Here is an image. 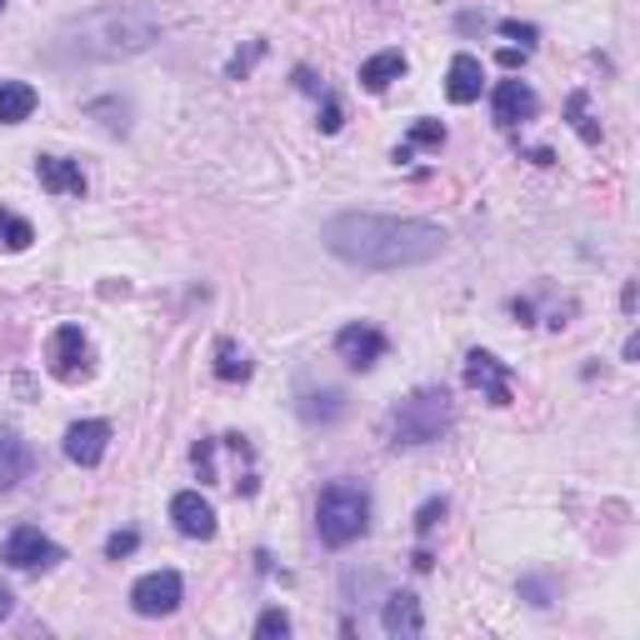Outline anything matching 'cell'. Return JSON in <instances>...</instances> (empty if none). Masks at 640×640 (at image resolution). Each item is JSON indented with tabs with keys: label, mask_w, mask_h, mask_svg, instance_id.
<instances>
[{
	"label": "cell",
	"mask_w": 640,
	"mask_h": 640,
	"mask_svg": "<svg viewBox=\"0 0 640 640\" xmlns=\"http://www.w3.org/2000/svg\"><path fill=\"white\" fill-rule=\"evenodd\" d=\"M215 376H221V380H230V386L250 376V356L240 351L236 341H221V345H215Z\"/></svg>",
	"instance_id": "18"
},
{
	"label": "cell",
	"mask_w": 640,
	"mask_h": 640,
	"mask_svg": "<svg viewBox=\"0 0 640 640\" xmlns=\"http://www.w3.org/2000/svg\"><path fill=\"white\" fill-rule=\"evenodd\" d=\"M440 521H446V500H440V496H436V500H426V506L415 510V531H420V535H430Z\"/></svg>",
	"instance_id": "23"
},
{
	"label": "cell",
	"mask_w": 640,
	"mask_h": 640,
	"mask_svg": "<svg viewBox=\"0 0 640 640\" xmlns=\"http://www.w3.org/2000/svg\"><path fill=\"white\" fill-rule=\"evenodd\" d=\"M411 141H415V145H440V141H446V131H440L436 120H415Z\"/></svg>",
	"instance_id": "25"
},
{
	"label": "cell",
	"mask_w": 640,
	"mask_h": 640,
	"mask_svg": "<svg viewBox=\"0 0 640 640\" xmlns=\"http://www.w3.org/2000/svg\"><path fill=\"white\" fill-rule=\"evenodd\" d=\"M451 420H455L451 395L440 391V386H420L401 405H391L386 436H391V446H430V440H440L451 430Z\"/></svg>",
	"instance_id": "2"
},
{
	"label": "cell",
	"mask_w": 640,
	"mask_h": 640,
	"mask_svg": "<svg viewBox=\"0 0 640 640\" xmlns=\"http://www.w3.org/2000/svg\"><path fill=\"white\" fill-rule=\"evenodd\" d=\"M256 636H261V640H281V636H291V616H285V611H265V616L256 620Z\"/></svg>",
	"instance_id": "22"
},
{
	"label": "cell",
	"mask_w": 640,
	"mask_h": 640,
	"mask_svg": "<svg viewBox=\"0 0 640 640\" xmlns=\"http://www.w3.org/2000/svg\"><path fill=\"white\" fill-rule=\"evenodd\" d=\"M135 546H141V535H135V531H116L106 541V556L110 560H126V556H135Z\"/></svg>",
	"instance_id": "24"
},
{
	"label": "cell",
	"mask_w": 640,
	"mask_h": 640,
	"mask_svg": "<svg viewBox=\"0 0 640 640\" xmlns=\"http://www.w3.org/2000/svg\"><path fill=\"white\" fill-rule=\"evenodd\" d=\"M341 411H345V395H341V391L306 395V401H300V415H306V420H335Z\"/></svg>",
	"instance_id": "20"
},
{
	"label": "cell",
	"mask_w": 640,
	"mask_h": 640,
	"mask_svg": "<svg viewBox=\"0 0 640 640\" xmlns=\"http://www.w3.org/2000/svg\"><path fill=\"white\" fill-rule=\"evenodd\" d=\"M465 380H471L490 405H510V366L496 360L490 351H471V356H465Z\"/></svg>",
	"instance_id": "7"
},
{
	"label": "cell",
	"mask_w": 640,
	"mask_h": 640,
	"mask_svg": "<svg viewBox=\"0 0 640 640\" xmlns=\"http://www.w3.org/2000/svg\"><path fill=\"white\" fill-rule=\"evenodd\" d=\"M261 50H265V46H261V40H256V46H250L246 56H236V60H230V75H246V71H250V60L261 56Z\"/></svg>",
	"instance_id": "28"
},
{
	"label": "cell",
	"mask_w": 640,
	"mask_h": 640,
	"mask_svg": "<svg viewBox=\"0 0 640 640\" xmlns=\"http://www.w3.org/2000/svg\"><path fill=\"white\" fill-rule=\"evenodd\" d=\"M11 616V591H0V620Z\"/></svg>",
	"instance_id": "30"
},
{
	"label": "cell",
	"mask_w": 640,
	"mask_h": 640,
	"mask_svg": "<svg viewBox=\"0 0 640 640\" xmlns=\"http://www.w3.org/2000/svg\"><path fill=\"white\" fill-rule=\"evenodd\" d=\"M170 521H176V531L190 535V541H211L215 535V510L201 490H180V496L170 500Z\"/></svg>",
	"instance_id": "8"
},
{
	"label": "cell",
	"mask_w": 640,
	"mask_h": 640,
	"mask_svg": "<svg viewBox=\"0 0 640 640\" xmlns=\"http://www.w3.org/2000/svg\"><path fill=\"white\" fill-rule=\"evenodd\" d=\"M566 116H570V126H576V135H581L585 145H601V126H591V116H585V91H576L566 100Z\"/></svg>",
	"instance_id": "21"
},
{
	"label": "cell",
	"mask_w": 640,
	"mask_h": 640,
	"mask_svg": "<svg viewBox=\"0 0 640 640\" xmlns=\"http://www.w3.org/2000/svg\"><path fill=\"white\" fill-rule=\"evenodd\" d=\"M31 240H36L31 221H21L15 211H5V205H0V246H5V250H25Z\"/></svg>",
	"instance_id": "19"
},
{
	"label": "cell",
	"mask_w": 640,
	"mask_h": 640,
	"mask_svg": "<svg viewBox=\"0 0 640 640\" xmlns=\"http://www.w3.org/2000/svg\"><path fill=\"white\" fill-rule=\"evenodd\" d=\"M496 120L500 126H525V120H535V110H541V100H535V91L525 81H500L496 85Z\"/></svg>",
	"instance_id": "10"
},
{
	"label": "cell",
	"mask_w": 640,
	"mask_h": 640,
	"mask_svg": "<svg viewBox=\"0 0 640 640\" xmlns=\"http://www.w3.org/2000/svg\"><path fill=\"white\" fill-rule=\"evenodd\" d=\"M500 31H506V36H515V40H525V46L535 40V25H521V21H500Z\"/></svg>",
	"instance_id": "27"
},
{
	"label": "cell",
	"mask_w": 640,
	"mask_h": 640,
	"mask_svg": "<svg viewBox=\"0 0 640 640\" xmlns=\"http://www.w3.org/2000/svg\"><path fill=\"white\" fill-rule=\"evenodd\" d=\"M180 576L176 570H155V576H141L131 591V605H135V616H170L180 605Z\"/></svg>",
	"instance_id": "5"
},
{
	"label": "cell",
	"mask_w": 640,
	"mask_h": 640,
	"mask_svg": "<svg viewBox=\"0 0 640 640\" xmlns=\"http://www.w3.org/2000/svg\"><path fill=\"white\" fill-rule=\"evenodd\" d=\"M370 525V496L356 486V481H331L320 490V506H316V531L325 546H351L360 541Z\"/></svg>",
	"instance_id": "3"
},
{
	"label": "cell",
	"mask_w": 640,
	"mask_h": 640,
	"mask_svg": "<svg viewBox=\"0 0 640 640\" xmlns=\"http://www.w3.org/2000/svg\"><path fill=\"white\" fill-rule=\"evenodd\" d=\"M335 351H341L345 366L370 370L380 356H386V335H380L376 325H345V331L335 335Z\"/></svg>",
	"instance_id": "9"
},
{
	"label": "cell",
	"mask_w": 640,
	"mask_h": 640,
	"mask_svg": "<svg viewBox=\"0 0 640 640\" xmlns=\"http://www.w3.org/2000/svg\"><path fill=\"white\" fill-rule=\"evenodd\" d=\"M0 11H5V0H0Z\"/></svg>",
	"instance_id": "31"
},
{
	"label": "cell",
	"mask_w": 640,
	"mask_h": 640,
	"mask_svg": "<svg viewBox=\"0 0 640 640\" xmlns=\"http://www.w3.org/2000/svg\"><path fill=\"white\" fill-rule=\"evenodd\" d=\"M446 95H451L455 106H471L475 95H481V60H475V56H455L451 60V75H446Z\"/></svg>",
	"instance_id": "15"
},
{
	"label": "cell",
	"mask_w": 640,
	"mask_h": 640,
	"mask_svg": "<svg viewBox=\"0 0 640 640\" xmlns=\"http://www.w3.org/2000/svg\"><path fill=\"white\" fill-rule=\"evenodd\" d=\"M31 465H36L31 446H25L15 430H0V496H5L15 481H25V475H31Z\"/></svg>",
	"instance_id": "13"
},
{
	"label": "cell",
	"mask_w": 640,
	"mask_h": 640,
	"mask_svg": "<svg viewBox=\"0 0 640 640\" xmlns=\"http://www.w3.org/2000/svg\"><path fill=\"white\" fill-rule=\"evenodd\" d=\"M0 560H5L11 570H46L60 560V546L46 541L36 525H15V531L5 535V546H0Z\"/></svg>",
	"instance_id": "4"
},
{
	"label": "cell",
	"mask_w": 640,
	"mask_h": 640,
	"mask_svg": "<svg viewBox=\"0 0 640 640\" xmlns=\"http://www.w3.org/2000/svg\"><path fill=\"white\" fill-rule=\"evenodd\" d=\"M325 250L366 271H401V265H426L446 250V236L426 221H395V215H335L320 230Z\"/></svg>",
	"instance_id": "1"
},
{
	"label": "cell",
	"mask_w": 640,
	"mask_h": 640,
	"mask_svg": "<svg viewBox=\"0 0 640 640\" xmlns=\"http://www.w3.org/2000/svg\"><path fill=\"white\" fill-rule=\"evenodd\" d=\"M401 75H405L401 50H380V56H370L366 66H360V85H366V91H386V85L401 81Z\"/></svg>",
	"instance_id": "16"
},
{
	"label": "cell",
	"mask_w": 640,
	"mask_h": 640,
	"mask_svg": "<svg viewBox=\"0 0 640 640\" xmlns=\"http://www.w3.org/2000/svg\"><path fill=\"white\" fill-rule=\"evenodd\" d=\"M36 176H40V186H46L50 195H75V201L85 195V176H81V166H75V161L40 155V161H36Z\"/></svg>",
	"instance_id": "12"
},
{
	"label": "cell",
	"mask_w": 640,
	"mask_h": 640,
	"mask_svg": "<svg viewBox=\"0 0 640 640\" xmlns=\"http://www.w3.org/2000/svg\"><path fill=\"white\" fill-rule=\"evenodd\" d=\"M320 131H325V135L341 131V100H335V95H325V110H320Z\"/></svg>",
	"instance_id": "26"
},
{
	"label": "cell",
	"mask_w": 640,
	"mask_h": 640,
	"mask_svg": "<svg viewBox=\"0 0 640 640\" xmlns=\"http://www.w3.org/2000/svg\"><path fill=\"white\" fill-rule=\"evenodd\" d=\"M386 630H391V636H420V630H426V620H420V601H415L411 591H401V595H391V601H386Z\"/></svg>",
	"instance_id": "14"
},
{
	"label": "cell",
	"mask_w": 640,
	"mask_h": 640,
	"mask_svg": "<svg viewBox=\"0 0 640 640\" xmlns=\"http://www.w3.org/2000/svg\"><path fill=\"white\" fill-rule=\"evenodd\" d=\"M106 440H110L106 420H81V426L66 430V455H71L75 465H95L106 455Z\"/></svg>",
	"instance_id": "11"
},
{
	"label": "cell",
	"mask_w": 640,
	"mask_h": 640,
	"mask_svg": "<svg viewBox=\"0 0 640 640\" xmlns=\"http://www.w3.org/2000/svg\"><path fill=\"white\" fill-rule=\"evenodd\" d=\"M36 110V91L25 81H0V126H15Z\"/></svg>",
	"instance_id": "17"
},
{
	"label": "cell",
	"mask_w": 640,
	"mask_h": 640,
	"mask_svg": "<svg viewBox=\"0 0 640 640\" xmlns=\"http://www.w3.org/2000/svg\"><path fill=\"white\" fill-rule=\"evenodd\" d=\"M521 60H525V50H500V66H506V71H515V66H521Z\"/></svg>",
	"instance_id": "29"
},
{
	"label": "cell",
	"mask_w": 640,
	"mask_h": 640,
	"mask_svg": "<svg viewBox=\"0 0 640 640\" xmlns=\"http://www.w3.org/2000/svg\"><path fill=\"white\" fill-rule=\"evenodd\" d=\"M50 370L60 380H85L91 376V345H85L81 325H60L50 335Z\"/></svg>",
	"instance_id": "6"
}]
</instances>
